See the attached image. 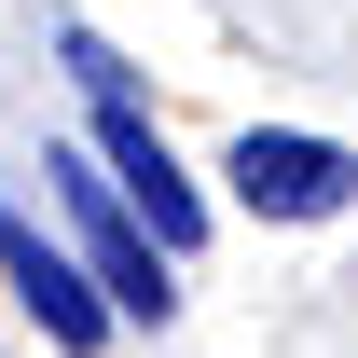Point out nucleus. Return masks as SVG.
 <instances>
[{
	"label": "nucleus",
	"mask_w": 358,
	"mask_h": 358,
	"mask_svg": "<svg viewBox=\"0 0 358 358\" xmlns=\"http://www.w3.org/2000/svg\"><path fill=\"white\" fill-rule=\"evenodd\" d=\"M96 179L124 193V221L152 234L166 262H179V248H207V193L179 179V152L152 138V110H138V96H110V110H96Z\"/></svg>",
	"instance_id": "f03ea898"
},
{
	"label": "nucleus",
	"mask_w": 358,
	"mask_h": 358,
	"mask_svg": "<svg viewBox=\"0 0 358 358\" xmlns=\"http://www.w3.org/2000/svg\"><path fill=\"white\" fill-rule=\"evenodd\" d=\"M42 193H55V221H69L55 248L96 275V303H110V317H152V331H166V303H179V289H166V248L124 221V193L96 179V152H42Z\"/></svg>",
	"instance_id": "f257e3e1"
},
{
	"label": "nucleus",
	"mask_w": 358,
	"mask_h": 358,
	"mask_svg": "<svg viewBox=\"0 0 358 358\" xmlns=\"http://www.w3.org/2000/svg\"><path fill=\"white\" fill-rule=\"evenodd\" d=\"M221 179H234V207H262V221H331L358 193V152L345 138H303V124H248Z\"/></svg>",
	"instance_id": "7ed1b4c3"
},
{
	"label": "nucleus",
	"mask_w": 358,
	"mask_h": 358,
	"mask_svg": "<svg viewBox=\"0 0 358 358\" xmlns=\"http://www.w3.org/2000/svg\"><path fill=\"white\" fill-rule=\"evenodd\" d=\"M0 275H14V303L42 317V345H55V358H96V345H110V303H96V275L69 262V248H55V234L28 221L14 193H0Z\"/></svg>",
	"instance_id": "20e7f679"
}]
</instances>
